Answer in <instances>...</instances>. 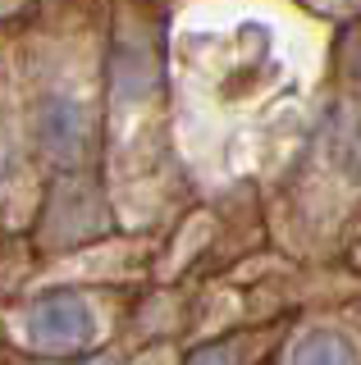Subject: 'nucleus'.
Masks as SVG:
<instances>
[{
	"instance_id": "obj_4",
	"label": "nucleus",
	"mask_w": 361,
	"mask_h": 365,
	"mask_svg": "<svg viewBox=\"0 0 361 365\" xmlns=\"http://www.w3.org/2000/svg\"><path fill=\"white\" fill-rule=\"evenodd\" d=\"M188 365H238V342H210Z\"/></svg>"
},
{
	"instance_id": "obj_5",
	"label": "nucleus",
	"mask_w": 361,
	"mask_h": 365,
	"mask_svg": "<svg viewBox=\"0 0 361 365\" xmlns=\"http://www.w3.org/2000/svg\"><path fill=\"white\" fill-rule=\"evenodd\" d=\"M343 165L361 178V119H357L352 128H347V137H343Z\"/></svg>"
},
{
	"instance_id": "obj_3",
	"label": "nucleus",
	"mask_w": 361,
	"mask_h": 365,
	"mask_svg": "<svg viewBox=\"0 0 361 365\" xmlns=\"http://www.w3.org/2000/svg\"><path fill=\"white\" fill-rule=\"evenodd\" d=\"M293 365H357V356H352V342H347V338H338V334H311V338H302Z\"/></svg>"
},
{
	"instance_id": "obj_1",
	"label": "nucleus",
	"mask_w": 361,
	"mask_h": 365,
	"mask_svg": "<svg viewBox=\"0 0 361 365\" xmlns=\"http://www.w3.org/2000/svg\"><path fill=\"white\" fill-rule=\"evenodd\" d=\"M24 334L37 351H78L96 338V319L78 292H51L28 311Z\"/></svg>"
},
{
	"instance_id": "obj_2",
	"label": "nucleus",
	"mask_w": 361,
	"mask_h": 365,
	"mask_svg": "<svg viewBox=\"0 0 361 365\" xmlns=\"http://www.w3.org/2000/svg\"><path fill=\"white\" fill-rule=\"evenodd\" d=\"M83 137H87L83 110H78L69 96H51L46 106H41V146H46L55 160L78 155L83 151Z\"/></svg>"
},
{
	"instance_id": "obj_6",
	"label": "nucleus",
	"mask_w": 361,
	"mask_h": 365,
	"mask_svg": "<svg viewBox=\"0 0 361 365\" xmlns=\"http://www.w3.org/2000/svg\"><path fill=\"white\" fill-rule=\"evenodd\" d=\"M87 365H115V361H106V356H101V361H87Z\"/></svg>"
}]
</instances>
